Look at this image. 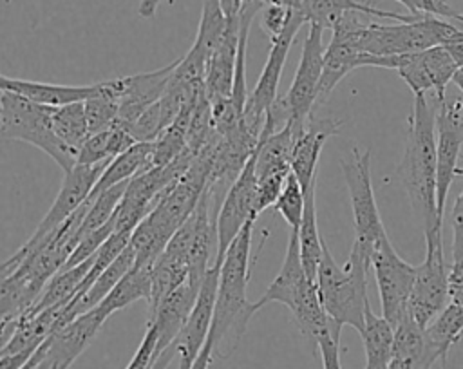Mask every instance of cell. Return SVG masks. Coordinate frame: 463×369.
I'll return each mask as SVG.
<instances>
[{
	"label": "cell",
	"mask_w": 463,
	"mask_h": 369,
	"mask_svg": "<svg viewBox=\"0 0 463 369\" xmlns=\"http://www.w3.org/2000/svg\"><path fill=\"white\" fill-rule=\"evenodd\" d=\"M398 177L423 233L441 226L436 203V98L414 94Z\"/></svg>",
	"instance_id": "1"
},
{
	"label": "cell",
	"mask_w": 463,
	"mask_h": 369,
	"mask_svg": "<svg viewBox=\"0 0 463 369\" xmlns=\"http://www.w3.org/2000/svg\"><path fill=\"white\" fill-rule=\"evenodd\" d=\"M255 221H250L232 241L221 262L219 288L215 297L213 318L208 335L212 358H226L233 353L246 333L250 318L255 315L253 302L248 300L250 250Z\"/></svg>",
	"instance_id": "2"
},
{
	"label": "cell",
	"mask_w": 463,
	"mask_h": 369,
	"mask_svg": "<svg viewBox=\"0 0 463 369\" xmlns=\"http://www.w3.org/2000/svg\"><path fill=\"white\" fill-rule=\"evenodd\" d=\"M371 253L353 242L349 259L344 266L336 264L326 241L317 273V289L327 315L340 326H351L358 333L364 329L367 297V270Z\"/></svg>",
	"instance_id": "3"
},
{
	"label": "cell",
	"mask_w": 463,
	"mask_h": 369,
	"mask_svg": "<svg viewBox=\"0 0 463 369\" xmlns=\"http://www.w3.org/2000/svg\"><path fill=\"white\" fill-rule=\"evenodd\" d=\"M54 107L34 103L18 94L2 90L0 137L24 141L45 152L67 174L78 165V152L60 139L52 127Z\"/></svg>",
	"instance_id": "4"
},
{
	"label": "cell",
	"mask_w": 463,
	"mask_h": 369,
	"mask_svg": "<svg viewBox=\"0 0 463 369\" xmlns=\"http://www.w3.org/2000/svg\"><path fill=\"white\" fill-rule=\"evenodd\" d=\"M109 163L99 165H76L72 170H69L63 177L61 188L51 204L49 212L43 215L40 224L36 226L34 233L29 237V241L18 248L4 264H2V275H7L13 271L22 259L31 255L36 248L43 244V241L60 228L92 194L99 175L103 174L105 166Z\"/></svg>",
	"instance_id": "5"
},
{
	"label": "cell",
	"mask_w": 463,
	"mask_h": 369,
	"mask_svg": "<svg viewBox=\"0 0 463 369\" xmlns=\"http://www.w3.org/2000/svg\"><path fill=\"white\" fill-rule=\"evenodd\" d=\"M340 168L344 174V181L347 184L349 201L353 208L356 235L354 242H358L371 253L374 244L383 235H387L373 190L371 150H360L358 147H353L349 156L340 159Z\"/></svg>",
	"instance_id": "6"
},
{
	"label": "cell",
	"mask_w": 463,
	"mask_h": 369,
	"mask_svg": "<svg viewBox=\"0 0 463 369\" xmlns=\"http://www.w3.org/2000/svg\"><path fill=\"white\" fill-rule=\"evenodd\" d=\"M425 259L416 266V279L409 300V313L425 329L447 306L449 266L443 255L441 226L425 233Z\"/></svg>",
	"instance_id": "7"
},
{
	"label": "cell",
	"mask_w": 463,
	"mask_h": 369,
	"mask_svg": "<svg viewBox=\"0 0 463 369\" xmlns=\"http://www.w3.org/2000/svg\"><path fill=\"white\" fill-rule=\"evenodd\" d=\"M436 98V203L438 215L443 221L445 201L459 168L463 147V96L434 94Z\"/></svg>",
	"instance_id": "8"
},
{
	"label": "cell",
	"mask_w": 463,
	"mask_h": 369,
	"mask_svg": "<svg viewBox=\"0 0 463 369\" xmlns=\"http://www.w3.org/2000/svg\"><path fill=\"white\" fill-rule=\"evenodd\" d=\"M304 24H307V22H306V16H304L302 9H295L288 25H286V29L277 38L269 40L271 45H269L268 60L262 67V72L257 80V85L251 90V94L246 101V109H244V127L257 139L260 137L268 109L279 98L277 89H279V83H280V76H282V69L286 65L288 52L291 49V43H293L297 33L300 31V27Z\"/></svg>",
	"instance_id": "9"
},
{
	"label": "cell",
	"mask_w": 463,
	"mask_h": 369,
	"mask_svg": "<svg viewBox=\"0 0 463 369\" xmlns=\"http://www.w3.org/2000/svg\"><path fill=\"white\" fill-rule=\"evenodd\" d=\"M371 268L374 271L376 288L380 293L382 315L396 327L409 313V300L416 279V266L405 262L383 235L371 251Z\"/></svg>",
	"instance_id": "10"
},
{
	"label": "cell",
	"mask_w": 463,
	"mask_h": 369,
	"mask_svg": "<svg viewBox=\"0 0 463 369\" xmlns=\"http://www.w3.org/2000/svg\"><path fill=\"white\" fill-rule=\"evenodd\" d=\"M307 25L309 29L302 45L300 60H298L291 87L284 96L289 107V119L298 134L306 128L313 105L320 98V81H322L324 54H326V47L322 43L324 29L315 24H307Z\"/></svg>",
	"instance_id": "11"
},
{
	"label": "cell",
	"mask_w": 463,
	"mask_h": 369,
	"mask_svg": "<svg viewBox=\"0 0 463 369\" xmlns=\"http://www.w3.org/2000/svg\"><path fill=\"white\" fill-rule=\"evenodd\" d=\"M105 320L107 317H103L98 308L80 315L71 324L51 333L22 369H69L72 362L89 347Z\"/></svg>",
	"instance_id": "12"
},
{
	"label": "cell",
	"mask_w": 463,
	"mask_h": 369,
	"mask_svg": "<svg viewBox=\"0 0 463 369\" xmlns=\"http://www.w3.org/2000/svg\"><path fill=\"white\" fill-rule=\"evenodd\" d=\"M257 170L255 154L248 159L242 172L237 175L230 190L224 194L217 213V255L215 262H222L228 246L250 222L257 221Z\"/></svg>",
	"instance_id": "13"
},
{
	"label": "cell",
	"mask_w": 463,
	"mask_h": 369,
	"mask_svg": "<svg viewBox=\"0 0 463 369\" xmlns=\"http://www.w3.org/2000/svg\"><path fill=\"white\" fill-rule=\"evenodd\" d=\"M459 65L445 45L398 54L394 71L409 85L412 94H441L452 81Z\"/></svg>",
	"instance_id": "14"
},
{
	"label": "cell",
	"mask_w": 463,
	"mask_h": 369,
	"mask_svg": "<svg viewBox=\"0 0 463 369\" xmlns=\"http://www.w3.org/2000/svg\"><path fill=\"white\" fill-rule=\"evenodd\" d=\"M219 271H221V262L213 260L212 268L204 275L201 291L194 304V309H192L188 320L184 322V326L181 327L179 335L174 340V345H175V351L179 356L177 369H192V365L195 364L197 356L201 355V351L208 340L212 318H213L217 288H219Z\"/></svg>",
	"instance_id": "15"
},
{
	"label": "cell",
	"mask_w": 463,
	"mask_h": 369,
	"mask_svg": "<svg viewBox=\"0 0 463 369\" xmlns=\"http://www.w3.org/2000/svg\"><path fill=\"white\" fill-rule=\"evenodd\" d=\"M177 63L179 58L156 71L112 80L114 94L119 105L118 123H123L127 127L136 121L150 105H154L165 94Z\"/></svg>",
	"instance_id": "16"
},
{
	"label": "cell",
	"mask_w": 463,
	"mask_h": 369,
	"mask_svg": "<svg viewBox=\"0 0 463 369\" xmlns=\"http://www.w3.org/2000/svg\"><path fill=\"white\" fill-rule=\"evenodd\" d=\"M201 284L203 282L188 277L179 288H175L154 309H150L148 324H152L157 331V345H156L154 360L175 340L181 327L188 320L194 309V304L197 300V295L201 291Z\"/></svg>",
	"instance_id": "17"
},
{
	"label": "cell",
	"mask_w": 463,
	"mask_h": 369,
	"mask_svg": "<svg viewBox=\"0 0 463 369\" xmlns=\"http://www.w3.org/2000/svg\"><path fill=\"white\" fill-rule=\"evenodd\" d=\"M340 127V119L315 118L311 114L306 128L295 137L291 150V172L297 175L306 192L317 186V166L320 152L329 136H335Z\"/></svg>",
	"instance_id": "18"
},
{
	"label": "cell",
	"mask_w": 463,
	"mask_h": 369,
	"mask_svg": "<svg viewBox=\"0 0 463 369\" xmlns=\"http://www.w3.org/2000/svg\"><path fill=\"white\" fill-rule=\"evenodd\" d=\"M309 282H315V280H311L304 270L302 257H300V246H298V235H297V230H291L280 271L271 280V284L268 286L264 295L253 302L255 313L271 302L282 304L291 311Z\"/></svg>",
	"instance_id": "19"
},
{
	"label": "cell",
	"mask_w": 463,
	"mask_h": 369,
	"mask_svg": "<svg viewBox=\"0 0 463 369\" xmlns=\"http://www.w3.org/2000/svg\"><path fill=\"white\" fill-rule=\"evenodd\" d=\"M239 40H241V16L228 18L224 38L206 63L204 90L210 101L228 98L232 94Z\"/></svg>",
	"instance_id": "20"
},
{
	"label": "cell",
	"mask_w": 463,
	"mask_h": 369,
	"mask_svg": "<svg viewBox=\"0 0 463 369\" xmlns=\"http://www.w3.org/2000/svg\"><path fill=\"white\" fill-rule=\"evenodd\" d=\"M2 90L18 94L40 105L49 107H63L71 103H81L94 98L101 90V81L92 85H58V83H43L20 80L11 76H0Z\"/></svg>",
	"instance_id": "21"
},
{
	"label": "cell",
	"mask_w": 463,
	"mask_h": 369,
	"mask_svg": "<svg viewBox=\"0 0 463 369\" xmlns=\"http://www.w3.org/2000/svg\"><path fill=\"white\" fill-rule=\"evenodd\" d=\"M461 333H463V304L450 302L423 329V335H425L423 369H432V365L438 360L445 364L450 347L459 340Z\"/></svg>",
	"instance_id": "22"
},
{
	"label": "cell",
	"mask_w": 463,
	"mask_h": 369,
	"mask_svg": "<svg viewBox=\"0 0 463 369\" xmlns=\"http://www.w3.org/2000/svg\"><path fill=\"white\" fill-rule=\"evenodd\" d=\"M349 11H360L374 18H391L394 22H409L420 14H402L394 11H383L358 0H302V13L307 24L320 25L322 29H333V25Z\"/></svg>",
	"instance_id": "23"
},
{
	"label": "cell",
	"mask_w": 463,
	"mask_h": 369,
	"mask_svg": "<svg viewBox=\"0 0 463 369\" xmlns=\"http://www.w3.org/2000/svg\"><path fill=\"white\" fill-rule=\"evenodd\" d=\"M152 152H154V141H139L132 145L128 150H125L123 154L110 159L103 174L99 175L89 199H94L101 192L119 183H127L137 174L152 168Z\"/></svg>",
	"instance_id": "24"
},
{
	"label": "cell",
	"mask_w": 463,
	"mask_h": 369,
	"mask_svg": "<svg viewBox=\"0 0 463 369\" xmlns=\"http://www.w3.org/2000/svg\"><path fill=\"white\" fill-rule=\"evenodd\" d=\"M360 336L365 351V369H389L394 347V327L383 315H374L371 304L365 308Z\"/></svg>",
	"instance_id": "25"
},
{
	"label": "cell",
	"mask_w": 463,
	"mask_h": 369,
	"mask_svg": "<svg viewBox=\"0 0 463 369\" xmlns=\"http://www.w3.org/2000/svg\"><path fill=\"white\" fill-rule=\"evenodd\" d=\"M298 132L295 130L291 119L271 134H260L255 150V170L257 175L277 170H291V150Z\"/></svg>",
	"instance_id": "26"
},
{
	"label": "cell",
	"mask_w": 463,
	"mask_h": 369,
	"mask_svg": "<svg viewBox=\"0 0 463 369\" xmlns=\"http://www.w3.org/2000/svg\"><path fill=\"white\" fill-rule=\"evenodd\" d=\"M152 291V264L150 266H137L134 264L132 270L114 286V289L96 306L103 317H110L112 313L125 309L127 306L134 304L139 298L148 302Z\"/></svg>",
	"instance_id": "27"
},
{
	"label": "cell",
	"mask_w": 463,
	"mask_h": 369,
	"mask_svg": "<svg viewBox=\"0 0 463 369\" xmlns=\"http://www.w3.org/2000/svg\"><path fill=\"white\" fill-rule=\"evenodd\" d=\"M298 235V246H300V257L304 270L311 280L317 282L318 266L324 253V239L320 237L318 224H317V206H315V188L306 192V206H304V217L297 230Z\"/></svg>",
	"instance_id": "28"
},
{
	"label": "cell",
	"mask_w": 463,
	"mask_h": 369,
	"mask_svg": "<svg viewBox=\"0 0 463 369\" xmlns=\"http://www.w3.org/2000/svg\"><path fill=\"white\" fill-rule=\"evenodd\" d=\"M228 27V18L221 7V0H203L201 22L195 42L190 49L194 56L208 63L213 51L221 45Z\"/></svg>",
	"instance_id": "29"
},
{
	"label": "cell",
	"mask_w": 463,
	"mask_h": 369,
	"mask_svg": "<svg viewBox=\"0 0 463 369\" xmlns=\"http://www.w3.org/2000/svg\"><path fill=\"white\" fill-rule=\"evenodd\" d=\"M425 355V335L423 327L407 313L394 327V347L392 360L405 362L412 369H423Z\"/></svg>",
	"instance_id": "30"
},
{
	"label": "cell",
	"mask_w": 463,
	"mask_h": 369,
	"mask_svg": "<svg viewBox=\"0 0 463 369\" xmlns=\"http://www.w3.org/2000/svg\"><path fill=\"white\" fill-rule=\"evenodd\" d=\"M188 275L190 270L183 260L170 257L163 251L152 264V291L148 298V308L154 309L168 293L179 288L188 279Z\"/></svg>",
	"instance_id": "31"
},
{
	"label": "cell",
	"mask_w": 463,
	"mask_h": 369,
	"mask_svg": "<svg viewBox=\"0 0 463 369\" xmlns=\"http://www.w3.org/2000/svg\"><path fill=\"white\" fill-rule=\"evenodd\" d=\"M52 127L63 143H67L71 148L80 152L81 145L90 136V128L85 114V101L54 107Z\"/></svg>",
	"instance_id": "32"
},
{
	"label": "cell",
	"mask_w": 463,
	"mask_h": 369,
	"mask_svg": "<svg viewBox=\"0 0 463 369\" xmlns=\"http://www.w3.org/2000/svg\"><path fill=\"white\" fill-rule=\"evenodd\" d=\"M127 184H128V181L127 183H119V184L101 192L94 199H89L90 206H89V210H87V213H85V217H83V221H81V224L78 228V233H76L78 241L83 235L101 228L103 224H107L114 217V213H116V210H118V206H119V203H121V199L125 195Z\"/></svg>",
	"instance_id": "33"
},
{
	"label": "cell",
	"mask_w": 463,
	"mask_h": 369,
	"mask_svg": "<svg viewBox=\"0 0 463 369\" xmlns=\"http://www.w3.org/2000/svg\"><path fill=\"white\" fill-rule=\"evenodd\" d=\"M85 114L89 121L90 134L110 128L118 123L119 118V105L114 94L112 80L101 81V90L85 101Z\"/></svg>",
	"instance_id": "34"
},
{
	"label": "cell",
	"mask_w": 463,
	"mask_h": 369,
	"mask_svg": "<svg viewBox=\"0 0 463 369\" xmlns=\"http://www.w3.org/2000/svg\"><path fill=\"white\" fill-rule=\"evenodd\" d=\"M304 206H306V190L302 188L297 175L291 172L275 203V210L282 215L289 230H298L304 217Z\"/></svg>",
	"instance_id": "35"
},
{
	"label": "cell",
	"mask_w": 463,
	"mask_h": 369,
	"mask_svg": "<svg viewBox=\"0 0 463 369\" xmlns=\"http://www.w3.org/2000/svg\"><path fill=\"white\" fill-rule=\"evenodd\" d=\"M289 174L291 170H277V172H268L264 175H257V199H255L257 213H262L266 208L275 206Z\"/></svg>",
	"instance_id": "36"
},
{
	"label": "cell",
	"mask_w": 463,
	"mask_h": 369,
	"mask_svg": "<svg viewBox=\"0 0 463 369\" xmlns=\"http://www.w3.org/2000/svg\"><path fill=\"white\" fill-rule=\"evenodd\" d=\"M112 233H114V221L110 219V221H109L107 224H103L101 228H98V230L90 232V233L83 235V237L78 241L74 251L71 253L69 260L65 262V266H63L61 270H69V268L78 266L80 262L90 259V257L99 250V246H101Z\"/></svg>",
	"instance_id": "37"
},
{
	"label": "cell",
	"mask_w": 463,
	"mask_h": 369,
	"mask_svg": "<svg viewBox=\"0 0 463 369\" xmlns=\"http://www.w3.org/2000/svg\"><path fill=\"white\" fill-rule=\"evenodd\" d=\"M110 159H114L110 152V128L92 132L78 152V165H99Z\"/></svg>",
	"instance_id": "38"
},
{
	"label": "cell",
	"mask_w": 463,
	"mask_h": 369,
	"mask_svg": "<svg viewBox=\"0 0 463 369\" xmlns=\"http://www.w3.org/2000/svg\"><path fill=\"white\" fill-rule=\"evenodd\" d=\"M293 7H286V5H264L260 11V27L264 29V33L268 34V38H277L288 25L291 14H293Z\"/></svg>",
	"instance_id": "39"
},
{
	"label": "cell",
	"mask_w": 463,
	"mask_h": 369,
	"mask_svg": "<svg viewBox=\"0 0 463 369\" xmlns=\"http://www.w3.org/2000/svg\"><path fill=\"white\" fill-rule=\"evenodd\" d=\"M156 345H157V331L152 324H148L137 351L134 353L132 360L128 362V365L125 369H150L154 364Z\"/></svg>",
	"instance_id": "40"
},
{
	"label": "cell",
	"mask_w": 463,
	"mask_h": 369,
	"mask_svg": "<svg viewBox=\"0 0 463 369\" xmlns=\"http://www.w3.org/2000/svg\"><path fill=\"white\" fill-rule=\"evenodd\" d=\"M449 222L452 230V259L454 262H459L463 260V190L452 204Z\"/></svg>",
	"instance_id": "41"
},
{
	"label": "cell",
	"mask_w": 463,
	"mask_h": 369,
	"mask_svg": "<svg viewBox=\"0 0 463 369\" xmlns=\"http://www.w3.org/2000/svg\"><path fill=\"white\" fill-rule=\"evenodd\" d=\"M318 353L324 369H342L340 364V331H331L318 340Z\"/></svg>",
	"instance_id": "42"
},
{
	"label": "cell",
	"mask_w": 463,
	"mask_h": 369,
	"mask_svg": "<svg viewBox=\"0 0 463 369\" xmlns=\"http://www.w3.org/2000/svg\"><path fill=\"white\" fill-rule=\"evenodd\" d=\"M449 297L450 302L463 304V260L449 268Z\"/></svg>",
	"instance_id": "43"
},
{
	"label": "cell",
	"mask_w": 463,
	"mask_h": 369,
	"mask_svg": "<svg viewBox=\"0 0 463 369\" xmlns=\"http://www.w3.org/2000/svg\"><path fill=\"white\" fill-rule=\"evenodd\" d=\"M429 4H430V14L450 18V20H458L459 16V13H456L445 0H429Z\"/></svg>",
	"instance_id": "44"
},
{
	"label": "cell",
	"mask_w": 463,
	"mask_h": 369,
	"mask_svg": "<svg viewBox=\"0 0 463 369\" xmlns=\"http://www.w3.org/2000/svg\"><path fill=\"white\" fill-rule=\"evenodd\" d=\"M250 0H221V7L226 18H239Z\"/></svg>",
	"instance_id": "45"
},
{
	"label": "cell",
	"mask_w": 463,
	"mask_h": 369,
	"mask_svg": "<svg viewBox=\"0 0 463 369\" xmlns=\"http://www.w3.org/2000/svg\"><path fill=\"white\" fill-rule=\"evenodd\" d=\"M394 2L407 7V11L412 13V14H425V13L430 14L429 0H394Z\"/></svg>",
	"instance_id": "46"
},
{
	"label": "cell",
	"mask_w": 463,
	"mask_h": 369,
	"mask_svg": "<svg viewBox=\"0 0 463 369\" xmlns=\"http://www.w3.org/2000/svg\"><path fill=\"white\" fill-rule=\"evenodd\" d=\"M174 355H177V351H175V345H174V342H172V344L154 360V364H152L150 369H166L168 364H170V360L174 358Z\"/></svg>",
	"instance_id": "47"
},
{
	"label": "cell",
	"mask_w": 463,
	"mask_h": 369,
	"mask_svg": "<svg viewBox=\"0 0 463 369\" xmlns=\"http://www.w3.org/2000/svg\"><path fill=\"white\" fill-rule=\"evenodd\" d=\"M161 2L163 0H141L139 5H137V14L141 18H154V14H156V11H157Z\"/></svg>",
	"instance_id": "48"
},
{
	"label": "cell",
	"mask_w": 463,
	"mask_h": 369,
	"mask_svg": "<svg viewBox=\"0 0 463 369\" xmlns=\"http://www.w3.org/2000/svg\"><path fill=\"white\" fill-rule=\"evenodd\" d=\"M212 360H213V358H212V345H210V342L206 340V344H204V347H203L201 355L197 356L195 364L192 365V369H208Z\"/></svg>",
	"instance_id": "49"
},
{
	"label": "cell",
	"mask_w": 463,
	"mask_h": 369,
	"mask_svg": "<svg viewBox=\"0 0 463 369\" xmlns=\"http://www.w3.org/2000/svg\"><path fill=\"white\" fill-rule=\"evenodd\" d=\"M264 5H286L293 9H302V0H259Z\"/></svg>",
	"instance_id": "50"
},
{
	"label": "cell",
	"mask_w": 463,
	"mask_h": 369,
	"mask_svg": "<svg viewBox=\"0 0 463 369\" xmlns=\"http://www.w3.org/2000/svg\"><path fill=\"white\" fill-rule=\"evenodd\" d=\"M452 81H454V85L459 89V92H461V96H463V67H459V69L456 71Z\"/></svg>",
	"instance_id": "51"
},
{
	"label": "cell",
	"mask_w": 463,
	"mask_h": 369,
	"mask_svg": "<svg viewBox=\"0 0 463 369\" xmlns=\"http://www.w3.org/2000/svg\"><path fill=\"white\" fill-rule=\"evenodd\" d=\"M456 22H459V24H463V13H459V16H458V20Z\"/></svg>",
	"instance_id": "52"
},
{
	"label": "cell",
	"mask_w": 463,
	"mask_h": 369,
	"mask_svg": "<svg viewBox=\"0 0 463 369\" xmlns=\"http://www.w3.org/2000/svg\"><path fill=\"white\" fill-rule=\"evenodd\" d=\"M54 369H67V367H54Z\"/></svg>",
	"instance_id": "53"
}]
</instances>
